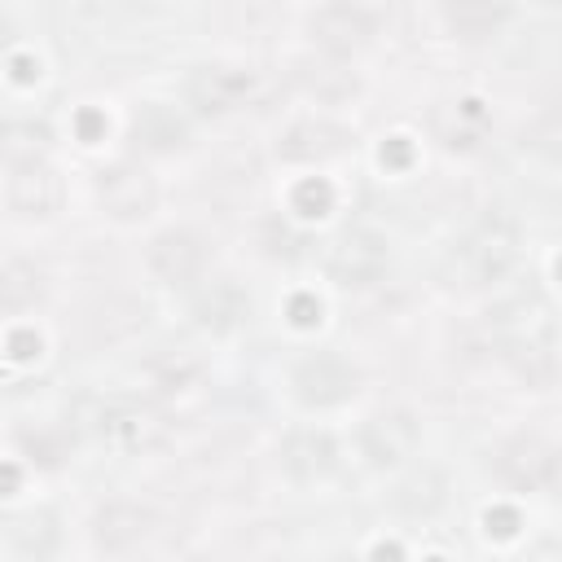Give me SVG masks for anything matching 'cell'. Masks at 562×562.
I'll return each mask as SVG.
<instances>
[{
    "label": "cell",
    "instance_id": "6da1fadb",
    "mask_svg": "<svg viewBox=\"0 0 562 562\" xmlns=\"http://www.w3.org/2000/svg\"><path fill=\"white\" fill-rule=\"evenodd\" d=\"M518 259V224L509 215L479 220L443 259V281L457 290H483L496 285Z\"/></svg>",
    "mask_w": 562,
    "mask_h": 562
},
{
    "label": "cell",
    "instance_id": "7a4b0ae2",
    "mask_svg": "<svg viewBox=\"0 0 562 562\" xmlns=\"http://www.w3.org/2000/svg\"><path fill=\"white\" fill-rule=\"evenodd\" d=\"M492 474L514 492L549 487L562 474V452L540 435H509L492 448Z\"/></svg>",
    "mask_w": 562,
    "mask_h": 562
},
{
    "label": "cell",
    "instance_id": "3957f363",
    "mask_svg": "<svg viewBox=\"0 0 562 562\" xmlns=\"http://www.w3.org/2000/svg\"><path fill=\"white\" fill-rule=\"evenodd\" d=\"M97 435L114 448V452H154L167 443V417L145 404V400H110L101 413H97Z\"/></svg>",
    "mask_w": 562,
    "mask_h": 562
},
{
    "label": "cell",
    "instance_id": "277c9868",
    "mask_svg": "<svg viewBox=\"0 0 562 562\" xmlns=\"http://www.w3.org/2000/svg\"><path fill=\"white\" fill-rule=\"evenodd\" d=\"M290 382H294V395L303 404L329 408V404H342V400H351L360 391V369L338 351H312V356H303L294 364Z\"/></svg>",
    "mask_w": 562,
    "mask_h": 562
},
{
    "label": "cell",
    "instance_id": "5b68a950",
    "mask_svg": "<svg viewBox=\"0 0 562 562\" xmlns=\"http://www.w3.org/2000/svg\"><path fill=\"white\" fill-rule=\"evenodd\" d=\"M307 35L316 48H325L334 57H351L378 35V18H373V9H364L356 0H334L307 18Z\"/></svg>",
    "mask_w": 562,
    "mask_h": 562
},
{
    "label": "cell",
    "instance_id": "8992f818",
    "mask_svg": "<svg viewBox=\"0 0 562 562\" xmlns=\"http://www.w3.org/2000/svg\"><path fill=\"white\" fill-rule=\"evenodd\" d=\"M61 198V184L53 176L48 162H40L35 154H9V167H4V202L18 220H40L57 206Z\"/></svg>",
    "mask_w": 562,
    "mask_h": 562
},
{
    "label": "cell",
    "instance_id": "52a82bcc",
    "mask_svg": "<svg viewBox=\"0 0 562 562\" xmlns=\"http://www.w3.org/2000/svg\"><path fill=\"white\" fill-rule=\"evenodd\" d=\"M417 417L408 408H378L360 426V452L373 470H391L417 452Z\"/></svg>",
    "mask_w": 562,
    "mask_h": 562
},
{
    "label": "cell",
    "instance_id": "ba28073f",
    "mask_svg": "<svg viewBox=\"0 0 562 562\" xmlns=\"http://www.w3.org/2000/svg\"><path fill=\"white\" fill-rule=\"evenodd\" d=\"M97 202L114 215V220H136V215H149L154 202H158V189L154 180L145 176V167L136 162H114L97 176Z\"/></svg>",
    "mask_w": 562,
    "mask_h": 562
},
{
    "label": "cell",
    "instance_id": "9c48e42d",
    "mask_svg": "<svg viewBox=\"0 0 562 562\" xmlns=\"http://www.w3.org/2000/svg\"><path fill=\"white\" fill-rule=\"evenodd\" d=\"M149 268L167 285H193L206 272V241L189 228H167L149 241Z\"/></svg>",
    "mask_w": 562,
    "mask_h": 562
},
{
    "label": "cell",
    "instance_id": "30bf717a",
    "mask_svg": "<svg viewBox=\"0 0 562 562\" xmlns=\"http://www.w3.org/2000/svg\"><path fill=\"white\" fill-rule=\"evenodd\" d=\"M329 272L342 285H369L386 272V241L369 228H347L329 246Z\"/></svg>",
    "mask_w": 562,
    "mask_h": 562
},
{
    "label": "cell",
    "instance_id": "8fae6325",
    "mask_svg": "<svg viewBox=\"0 0 562 562\" xmlns=\"http://www.w3.org/2000/svg\"><path fill=\"white\" fill-rule=\"evenodd\" d=\"M250 92V75L237 70V66H198L189 79H184V97L198 114H228L233 105H241Z\"/></svg>",
    "mask_w": 562,
    "mask_h": 562
},
{
    "label": "cell",
    "instance_id": "7c38bea8",
    "mask_svg": "<svg viewBox=\"0 0 562 562\" xmlns=\"http://www.w3.org/2000/svg\"><path fill=\"white\" fill-rule=\"evenodd\" d=\"M154 531V514L136 501H110L92 518V544L105 553H132Z\"/></svg>",
    "mask_w": 562,
    "mask_h": 562
},
{
    "label": "cell",
    "instance_id": "4fadbf2b",
    "mask_svg": "<svg viewBox=\"0 0 562 562\" xmlns=\"http://www.w3.org/2000/svg\"><path fill=\"white\" fill-rule=\"evenodd\" d=\"M351 132L334 119H299L281 132L277 140V154L285 162H325V158H338L347 149Z\"/></svg>",
    "mask_w": 562,
    "mask_h": 562
},
{
    "label": "cell",
    "instance_id": "5bb4252c",
    "mask_svg": "<svg viewBox=\"0 0 562 562\" xmlns=\"http://www.w3.org/2000/svg\"><path fill=\"white\" fill-rule=\"evenodd\" d=\"M439 13L452 40L479 44V40H492L509 22V0H443Z\"/></svg>",
    "mask_w": 562,
    "mask_h": 562
},
{
    "label": "cell",
    "instance_id": "9a60e30c",
    "mask_svg": "<svg viewBox=\"0 0 562 562\" xmlns=\"http://www.w3.org/2000/svg\"><path fill=\"white\" fill-rule=\"evenodd\" d=\"M281 465L290 479L299 483H316L325 474H334L338 465V448L325 430H294L285 443H281Z\"/></svg>",
    "mask_w": 562,
    "mask_h": 562
},
{
    "label": "cell",
    "instance_id": "2e32d148",
    "mask_svg": "<svg viewBox=\"0 0 562 562\" xmlns=\"http://www.w3.org/2000/svg\"><path fill=\"white\" fill-rule=\"evenodd\" d=\"M246 307H250V299H246L241 285L228 281V277H215V281H206V285L193 294V321H198L202 329H233V325L246 316Z\"/></svg>",
    "mask_w": 562,
    "mask_h": 562
},
{
    "label": "cell",
    "instance_id": "e0dca14e",
    "mask_svg": "<svg viewBox=\"0 0 562 562\" xmlns=\"http://www.w3.org/2000/svg\"><path fill=\"white\" fill-rule=\"evenodd\" d=\"M184 136H189V127H184V119L176 114V110H167V105H140V114L132 119V140L145 149V154H167V149H180L184 145Z\"/></svg>",
    "mask_w": 562,
    "mask_h": 562
},
{
    "label": "cell",
    "instance_id": "ac0fdd59",
    "mask_svg": "<svg viewBox=\"0 0 562 562\" xmlns=\"http://www.w3.org/2000/svg\"><path fill=\"white\" fill-rule=\"evenodd\" d=\"M35 294H40L35 268L22 263V259H9L4 272H0V299H4V307H9V312H22L26 303H35Z\"/></svg>",
    "mask_w": 562,
    "mask_h": 562
},
{
    "label": "cell",
    "instance_id": "d6986e66",
    "mask_svg": "<svg viewBox=\"0 0 562 562\" xmlns=\"http://www.w3.org/2000/svg\"><path fill=\"white\" fill-rule=\"evenodd\" d=\"M299 83H303V92H312L321 101H338V97L356 92V79L347 70H338V66H303Z\"/></svg>",
    "mask_w": 562,
    "mask_h": 562
}]
</instances>
